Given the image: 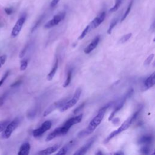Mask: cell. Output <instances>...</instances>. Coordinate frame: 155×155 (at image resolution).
Here are the masks:
<instances>
[{
    "instance_id": "cell-9",
    "label": "cell",
    "mask_w": 155,
    "mask_h": 155,
    "mask_svg": "<svg viewBox=\"0 0 155 155\" xmlns=\"http://www.w3.org/2000/svg\"><path fill=\"white\" fill-rule=\"evenodd\" d=\"M52 123L50 120H46L44 122L39 128H36L33 130L32 134L35 137H39L41 136L46 131L50 130L51 127Z\"/></svg>"
},
{
    "instance_id": "cell-31",
    "label": "cell",
    "mask_w": 155,
    "mask_h": 155,
    "mask_svg": "<svg viewBox=\"0 0 155 155\" xmlns=\"http://www.w3.org/2000/svg\"><path fill=\"white\" fill-rule=\"evenodd\" d=\"M8 122H9L8 120H6L0 122V133L3 131V130L5 129V127L7 126V125L8 124Z\"/></svg>"
},
{
    "instance_id": "cell-6",
    "label": "cell",
    "mask_w": 155,
    "mask_h": 155,
    "mask_svg": "<svg viewBox=\"0 0 155 155\" xmlns=\"http://www.w3.org/2000/svg\"><path fill=\"white\" fill-rule=\"evenodd\" d=\"M66 15L65 12H61L53 16V18L46 22L44 26V28L48 29L53 27L59 24L62 20L64 19Z\"/></svg>"
},
{
    "instance_id": "cell-40",
    "label": "cell",
    "mask_w": 155,
    "mask_h": 155,
    "mask_svg": "<svg viewBox=\"0 0 155 155\" xmlns=\"http://www.w3.org/2000/svg\"><path fill=\"white\" fill-rule=\"evenodd\" d=\"M151 28H152V30L153 31H154V22H153V24H152V25H151Z\"/></svg>"
},
{
    "instance_id": "cell-22",
    "label": "cell",
    "mask_w": 155,
    "mask_h": 155,
    "mask_svg": "<svg viewBox=\"0 0 155 155\" xmlns=\"http://www.w3.org/2000/svg\"><path fill=\"white\" fill-rule=\"evenodd\" d=\"M132 5H133V1H131V2H130L129 3V4H128V7H127V8L125 12H124L123 16H122V18H121V19H120V22L124 21L125 19V18H127V16L128 15V14H129L130 12V10H131Z\"/></svg>"
},
{
    "instance_id": "cell-41",
    "label": "cell",
    "mask_w": 155,
    "mask_h": 155,
    "mask_svg": "<svg viewBox=\"0 0 155 155\" xmlns=\"http://www.w3.org/2000/svg\"><path fill=\"white\" fill-rule=\"evenodd\" d=\"M115 154H124V153H122V152H121V151H120V152H117V153H114Z\"/></svg>"
},
{
    "instance_id": "cell-33",
    "label": "cell",
    "mask_w": 155,
    "mask_h": 155,
    "mask_svg": "<svg viewBox=\"0 0 155 155\" xmlns=\"http://www.w3.org/2000/svg\"><path fill=\"white\" fill-rule=\"evenodd\" d=\"M9 74H10V71H9V70L7 71L5 73V74H4V76L2 77V78L0 79V87H1V86L4 84V81H5V79H6L7 78V77L8 76Z\"/></svg>"
},
{
    "instance_id": "cell-39",
    "label": "cell",
    "mask_w": 155,
    "mask_h": 155,
    "mask_svg": "<svg viewBox=\"0 0 155 155\" xmlns=\"http://www.w3.org/2000/svg\"><path fill=\"white\" fill-rule=\"evenodd\" d=\"M21 82H22V81H21V80H19V81H18L14 82L13 84H12V85H11V87H18L19 85H20V84H21Z\"/></svg>"
},
{
    "instance_id": "cell-13",
    "label": "cell",
    "mask_w": 155,
    "mask_h": 155,
    "mask_svg": "<svg viewBox=\"0 0 155 155\" xmlns=\"http://www.w3.org/2000/svg\"><path fill=\"white\" fill-rule=\"evenodd\" d=\"M82 116H83V114H79V115L75 116V117L70 118L69 119H68L64 124V125H65V126L68 127L69 128H70L71 127V126H73V125L78 124V123H80L81 122V120H82Z\"/></svg>"
},
{
    "instance_id": "cell-35",
    "label": "cell",
    "mask_w": 155,
    "mask_h": 155,
    "mask_svg": "<svg viewBox=\"0 0 155 155\" xmlns=\"http://www.w3.org/2000/svg\"><path fill=\"white\" fill-rule=\"evenodd\" d=\"M27 48H28V44H27V45L24 47V48L22 50V51H21V53H19V58H22L24 57V54H25V53H26V51H27Z\"/></svg>"
},
{
    "instance_id": "cell-11",
    "label": "cell",
    "mask_w": 155,
    "mask_h": 155,
    "mask_svg": "<svg viewBox=\"0 0 155 155\" xmlns=\"http://www.w3.org/2000/svg\"><path fill=\"white\" fill-rule=\"evenodd\" d=\"M105 16H106V13H105V12L104 11V12H101L95 18H94V19L89 24L90 30L94 29V28H97L104 21Z\"/></svg>"
},
{
    "instance_id": "cell-10",
    "label": "cell",
    "mask_w": 155,
    "mask_h": 155,
    "mask_svg": "<svg viewBox=\"0 0 155 155\" xmlns=\"http://www.w3.org/2000/svg\"><path fill=\"white\" fill-rule=\"evenodd\" d=\"M69 99L68 97H67L64 99H62L58 101H56L55 102H54L53 104H52L51 105H50L44 112L43 113V116H47V115H48L50 113H51L52 111H54L55 110L59 108L68 99Z\"/></svg>"
},
{
    "instance_id": "cell-19",
    "label": "cell",
    "mask_w": 155,
    "mask_h": 155,
    "mask_svg": "<svg viewBox=\"0 0 155 155\" xmlns=\"http://www.w3.org/2000/svg\"><path fill=\"white\" fill-rule=\"evenodd\" d=\"M58 68V58H56L54 64L51 70H50V73L47 76V79L48 81H51L53 79V77L54 76V75L56 74Z\"/></svg>"
},
{
    "instance_id": "cell-21",
    "label": "cell",
    "mask_w": 155,
    "mask_h": 155,
    "mask_svg": "<svg viewBox=\"0 0 155 155\" xmlns=\"http://www.w3.org/2000/svg\"><path fill=\"white\" fill-rule=\"evenodd\" d=\"M71 77H72V70L70 69L67 72V78H66V79L63 84V87L65 88L69 85V84L71 82Z\"/></svg>"
},
{
    "instance_id": "cell-32",
    "label": "cell",
    "mask_w": 155,
    "mask_h": 155,
    "mask_svg": "<svg viewBox=\"0 0 155 155\" xmlns=\"http://www.w3.org/2000/svg\"><path fill=\"white\" fill-rule=\"evenodd\" d=\"M153 58H154V54H150V55L147 57V58L145 60L143 64H144L145 65H149V64L151 63V62L152 61Z\"/></svg>"
},
{
    "instance_id": "cell-26",
    "label": "cell",
    "mask_w": 155,
    "mask_h": 155,
    "mask_svg": "<svg viewBox=\"0 0 155 155\" xmlns=\"http://www.w3.org/2000/svg\"><path fill=\"white\" fill-rule=\"evenodd\" d=\"M131 35H132V33H127V34L124 35V36L120 39L119 42L121 43V44H123V43L127 42V41L131 38Z\"/></svg>"
},
{
    "instance_id": "cell-14",
    "label": "cell",
    "mask_w": 155,
    "mask_h": 155,
    "mask_svg": "<svg viewBox=\"0 0 155 155\" xmlns=\"http://www.w3.org/2000/svg\"><path fill=\"white\" fill-rule=\"evenodd\" d=\"M100 41V36L97 35L96 36L93 40L89 44V45L85 48L84 53L86 54H89L90 52H91L97 45L99 42Z\"/></svg>"
},
{
    "instance_id": "cell-36",
    "label": "cell",
    "mask_w": 155,
    "mask_h": 155,
    "mask_svg": "<svg viewBox=\"0 0 155 155\" xmlns=\"http://www.w3.org/2000/svg\"><path fill=\"white\" fill-rule=\"evenodd\" d=\"M84 105H85V102L81 104L79 107H78L73 111V113H74V114L78 113L79 111H80L81 110V109L84 107Z\"/></svg>"
},
{
    "instance_id": "cell-8",
    "label": "cell",
    "mask_w": 155,
    "mask_h": 155,
    "mask_svg": "<svg viewBox=\"0 0 155 155\" xmlns=\"http://www.w3.org/2000/svg\"><path fill=\"white\" fill-rule=\"evenodd\" d=\"M26 20V15H23L21 16L16 22L15 25L13 26L12 30L11 31V36L13 38L16 37L20 33V31L22 30V28L24 25V24L25 23V21Z\"/></svg>"
},
{
    "instance_id": "cell-24",
    "label": "cell",
    "mask_w": 155,
    "mask_h": 155,
    "mask_svg": "<svg viewBox=\"0 0 155 155\" xmlns=\"http://www.w3.org/2000/svg\"><path fill=\"white\" fill-rule=\"evenodd\" d=\"M117 22H118V18H114V19H113V21H111V22L110 24L108 29L107 30V33L108 34H111L113 28L116 26V25L117 24Z\"/></svg>"
},
{
    "instance_id": "cell-17",
    "label": "cell",
    "mask_w": 155,
    "mask_h": 155,
    "mask_svg": "<svg viewBox=\"0 0 155 155\" xmlns=\"http://www.w3.org/2000/svg\"><path fill=\"white\" fill-rule=\"evenodd\" d=\"M30 150V145L28 142H25L19 148L18 155H28Z\"/></svg>"
},
{
    "instance_id": "cell-7",
    "label": "cell",
    "mask_w": 155,
    "mask_h": 155,
    "mask_svg": "<svg viewBox=\"0 0 155 155\" xmlns=\"http://www.w3.org/2000/svg\"><path fill=\"white\" fill-rule=\"evenodd\" d=\"M70 128L65 125H62V127H58L56 129H54L51 133H50L46 137L45 139V141L48 142V141H50L52 139L60 136H63L66 134L68 131H69Z\"/></svg>"
},
{
    "instance_id": "cell-12",
    "label": "cell",
    "mask_w": 155,
    "mask_h": 155,
    "mask_svg": "<svg viewBox=\"0 0 155 155\" xmlns=\"http://www.w3.org/2000/svg\"><path fill=\"white\" fill-rule=\"evenodd\" d=\"M96 137L94 136L92 138H91L84 145V146H82L81 148H80L78 150L76 151V152H75L74 153V155H83L85 154L88 150L90 149V148L92 146V145L93 144V143L94 142L95 140H96Z\"/></svg>"
},
{
    "instance_id": "cell-1",
    "label": "cell",
    "mask_w": 155,
    "mask_h": 155,
    "mask_svg": "<svg viewBox=\"0 0 155 155\" xmlns=\"http://www.w3.org/2000/svg\"><path fill=\"white\" fill-rule=\"evenodd\" d=\"M113 102H110L102 107L98 111L97 114L93 117V119L90 121V124H88V127L84 129L83 130L81 131L78 134V136L79 137H85L87 135L90 134L93 132V131L97 128V127L101 124L102 122L104 115L105 114V112L112 105Z\"/></svg>"
},
{
    "instance_id": "cell-30",
    "label": "cell",
    "mask_w": 155,
    "mask_h": 155,
    "mask_svg": "<svg viewBox=\"0 0 155 155\" xmlns=\"http://www.w3.org/2000/svg\"><path fill=\"white\" fill-rule=\"evenodd\" d=\"M7 96H8V92L5 91L0 96V107L4 104Z\"/></svg>"
},
{
    "instance_id": "cell-25",
    "label": "cell",
    "mask_w": 155,
    "mask_h": 155,
    "mask_svg": "<svg viewBox=\"0 0 155 155\" xmlns=\"http://www.w3.org/2000/svg\"><path fill=\"white\" fill-rule=\"evenodd\" d=\"M90 30V25H89V24L84 28V30L82 31V32L81 33V35L79 36V39H83L86 35H87V34L88 33V31Z\"/></svg>"
},
{
    "instance_id": "cell-15",
    "label": "cell",
    "mask_w": 155,
    "mask_h": 155,
    "mask_svg": "<svg viewBox=\"0 0 155 155\" xmlns=\"http://www.w3.org/2000/svg\"><path fill=\"white\" fill-rule=\"evenodd\" d=\"M155 83V73H153L150 76H148L144 82L143 88L144 90H147L151 88Z\"/></svg>"
},
{
    "instance_id": "cell-42",
    "label": "cell",
    "mask_w": 155,
    "mask_h": 155,
    "mask_svg": "<svg viewBox=\"0 0 155 155\" xmlns=\"http://www.w3.org/2000/svg\"><path fill=\"white\" fill-rule=\"evenodd\" d=\"M96 154H102V153L101 151H99V152L96 153Z\"/></svg>"
},
{
    "instance_id": "cell-37",
    "label": "cell",
    "mask_w": 155,
    "mask_h": 155,
    "mask_svg": "<svg viewBox=\"0 0 155 155\" xmlns=\"http://www.w3.org/2000/svg\"><path fill=\"white\" fill-rule=\"evenodd\" d=\"M59 1H60V0H51L50 4V7L53 8V7H54L55 6H56Z\"/></svg>"
},
{
    "instance_id": "cell-27",
    "label": "cell",
    "mask_w": 155,
    "mask_h": 155,
    "mask_svg": "<svg viewBox=\"0 0 155 155\" xmlns=\"http://www.w3.org/2000/svg\"><path fill=\"white\" fill-rule=\"evenodd\" d=\"M150 148L148 145H143L140 149V151L142 154H148L150 153Z\"/></svg>"
},
{
    "instance_id": "cell-4",
    "label": "cell",
    "mask_w": 155,
    "mask_h": 155,
    "mask_svg": "<svg viewBox=\"0 0 155 155\" xmlns=\"http://www.w3.org/2000/svg\"><path fill=\"white\" fill-rule=\"evenodd\" d=\"M20 119L18 117H16L11 122H9L2 133V137L5 139H8L13 131L18 127Z\"/></svg>"
},
{
    "instance_id": "cell-20",
    "label": "cell",
    "mask_w": 155,
    "mask_h": 155,
    "mask_svg": "<svg viewBox=\"0 0 155 155\" xmlns=\"http://www.w3.org/2000/svg\"><path fill=\"white\" fill-rule=\"evenodd\" d=\"M73 141L70 142L67 145H65L62 148H61L59 150V151L56 153V154H65L67 153V152L68 151V149L70 148V147L71 145H73Z\"/></svg>"
},
{
    "instance_id": "cell-16",
    "label": "cell",
    "mask_w": 155,
    "mask_h": 155,
    "mask_svg": "<svg viewBox=\"0 0 155 155\" xmlns=\"http://www.w3.org/2000/svg\"><path fill=\"white\" fill-rule=\"evenodd\" d=\"M60 145L59 144H56L53 146L50 147L48 148H47L44 150H42L38 153V154H41V155H47V154H51L55 151H56L58 148H59Z\"/></svg>"
},
{
    "instance_id": "cell-18",
    "label": "cell",
    "mask_w": 155,
    "mask_h": 155,
    "mask_svg": "<svg viewBox=\"0 0 155 155\" xmlns=\"http://www.w3.org/2000/svg\"><path fill=\"white\" fill-rule=\"evenodd\" d=\"M153 140V136L150 134L143 135L141 136L138 140V143L140 145H149Z\"/></svg>"
},
{
    "instance_id": "cell-29",
    "label": "cell",
    "mask_w": 155,
    "mask_h": 155,
    "mask_svg": "<svg viewBox=\"0 0 155 155\" xmlns=\"http://www.w3.org/2000/svg\"><path fill=\"white\" fill-rule=\"evenodd\" d=\"M28 65V60L27 59H23L21 61V65H20V70L21 71L25 70Z\"/></svg>"
},
{
    "instance_id": "cell-28",
    "label": "cell",
    "mask_w": 155,
    "mask_h": 155,
    "mask_svg": "<svg viewBox=\"0 0 155 155\" xmlns=\"http://www.w3.org/2000/svg\"><path fill=\"white\" fill-rule=\"evenodd\" d=\"M44 15H42L38 19V21L35 22V25H33V27H32V28H31V32H33L37 28H38V27L39 25V24H41V21H42V19H43V18H44Z\"/></svg>"
},
{
    "instance_id": "cell-5",
    "label": "cell",
    "mask_w": 155,
    "mask_h": 155,
    "mask_svg": "<svg viewBox=\"0 0 155 155\" xmlns=\"http://www.w3.org/2000/svg\"><path fill=\"white\" fill-rule=\"evenodd\" d=\"M133 93V89H130L127 93L126 94L123 96V97L120 99V101L118 102V104L116 105V106L114 107V109L113 110V111L111 112V113L110 114L109 117H108V120L111 121L113 119V117L114 116V115L116 114V113H117L124 106L125 102H126L127 99L129 97H130L132 94Z\"/></svg>"
},
{
    "instance_id": "cell-2",
    "label": "cell",
    "mask_w": 155,
    "mask_h": 155,
    "mask_svg": "<svg viewBox=\"0 0 155 155\" xmlns=\"http://www.w3.org/2000/svg\"><path fill=\"white\" fill-rule=\"evenodd\" d=\"M81 92H82V90L81 88H78L73 96V97L70 99H68L60 108H59V110L61 112H63L65 111V110L71 108L72 107H73L79 101L81 94Z\"/></svg>"
},
{
    "instance_id": "cell-38",
    "label": "cell",
    "mask_w": 155,
    "mask_h": 155,
    "mask_svg": "<svg viewBox=\"0 0 155 155\" xmlns=\"http://www.w3.org/2000/svg\"><path fill=\"white\" fill-rule=\"evenodd\" d=\"M4 11L6 14L10 15L13 13V8L12 7H6L4 8Z\"/></svg>"
},
{
    "instance_id": "cell-3",
    "label": "cell",
    "mask_w": 155,
    "mask_h": 155,
    "mask_svg": "<svg viewBox=\"0 0 155 155\" xmlns=\"http://www.w3.org/2000/svg\"><path fill=\"white\" fill-rule=\"evenodd\" d=\"M132 123H133V121H132L131 116H130L117 130H114L113 132H111L108 136V137L104 140V143H107L112 138H113L114 137H115L116 136H117V134H119L121 132L124 131V130H126L127 129H128Z\"/></svg>"
},
{
    "instance_id": "cell-34",
    "label": "cell",
    "mask_w": 155,
    "mask_h": 155,
    "mask_svg": "<svg viewBox=\"0 0 155 155\" xmlns=\"http://www.w3.org/2000/svg\"><path fill=\"white\" fill-rule=\"evenodd\" d=\"M6 59H7V56L5 54H3L0 56V68L1 67L2 65L4 64V63L6 61Z\"/></svg>"
},
{
    "instance_id": "cell-23",
    "label": "cell",
    "mask_w": 155,
    "mask_h": 155,
    "mask_svg": "<svg viewBox=\"0 0 155 155\" xmlns=\"http://www.w3.org/2000/svg\"><path fill=\"white\" fill-rule=\"evenodd\" d=\"M122 2V0H116L114 5L110 9V12H114L118 10Z\"/></svg>"
}]
</instances>
